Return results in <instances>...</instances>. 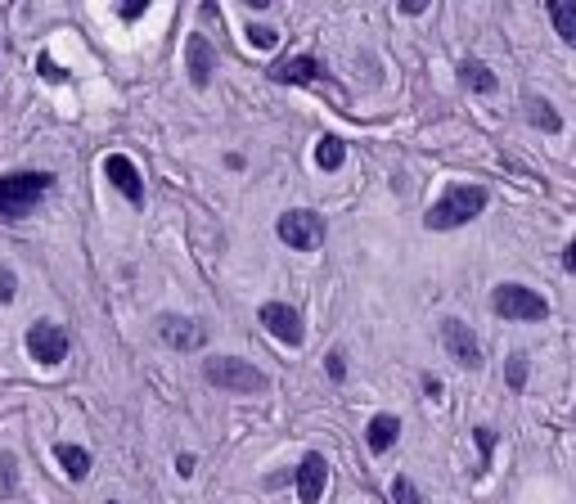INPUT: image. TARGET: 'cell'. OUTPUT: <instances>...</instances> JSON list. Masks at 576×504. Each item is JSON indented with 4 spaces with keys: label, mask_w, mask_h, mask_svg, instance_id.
Masks as SVG:
<instances>
[{
    "label": "cell",
    "mask_w": 576,
    "mask_h": 504,
    "mask_svg": "<svg viewBox=\"0 0 576 504\" xmlns=\"http://www.w3.org/2000/svg\"><path fill=\"white\" fill-rule=\"evenodd\" d=\"M486 203H491V194H486L482 185H446V194L428 207L423 225H428V230H459V225L477 221V216L486 212Z\"/></svg>",
    "instance_id": "6da1fadb"
},
{
    "label": "cell",
    "mask_w": 576,
    "mask_h": 504,
    "mask_svg": "<svg viewBox=\"0 0 576 504\" xmlns=\"http://www.w3.org/2000/svg\"><path fill=\"white\" fill-rule=\"evenodd\" d=\"M50 189H54L50 171H14V176H0V221L32 216V207L41 203Z\"/></svg>",
    "instance_id": "7a4b0ae2"
},
{
    "label": "cell",
    "mask_w": 576,
    "mask_h": 504,
    "mask_svg": "<svg viewBox=\"0 0 576 504\" xmlns=\"http://www.w3.org/2000/svg\"><path fill=\"white\" fill-rule=\"evenodd\" d=\"M203 378L212 387H221V392H230V396H257V392L270 387V378L261 374L252 360H239V356H207Z\"/></svg>",
    "instance_id": "3957f363"
},
{
    "label": "cell",
    "mask_w": 576,
    "mask_h": 504,
    "mask_svg": "<svg viewBox=\"0 0 576 504\" xmlns=\"http://www.w3.org/2000/svg\"><path fill=\"white\" fill-rule=\"evenodd\" d=\"M491 311L504 315V320L531 324V320H545V315H549V302L536 293V288H527V284H495Z\"/></svg>",
    "instance_id": "277c9868"
},
{
    "label": "cell",
    "mask_w": 576,
    "mask_h": 504,
    "mask_svg": "<svg viewBox=\"0 0 576 504\" xmlns=\"http://www.w3.org/2000/svg\"><path fill=\"white\" fill-rule=\"evenodd\" d=\"M275 234L293 252H315L324 243V216L311 212V207H293V212H284L275 221Z\"/></svg>",
    "instance_id": "5b68a950"
},
{
    "label": "cell",
    "mask_w": 576,
    "mask_h": 504,
    "mask_svg": "<svg viewBox=\"0 0 576 504\" xmlns=\"http://www.w3.org/2000/svg\"><path fill=\"white\" fill-rule=\"evenodd\" d=\"M441 347H446V356L455 360L459 369H482V342H477L473 329H468L464 320H455V315L441 320Z\"/></svg>",
    "instance_id": "8992f818"
},
{
    "label": "cell",
    "mask_w": 576,
    "mask_h": 504,
    "mask_svg": "<svg viewBox=\"0 0 576 504\" xmlns=\"http://www.w3.org/2000/svg\"><path fill=\"white\" fill-rule=\"evenodd\" d=\"M27 356H32L36 365H59V360L68 356V333L54 320H36L32 329H27Z\"/></svg>",
    "instance_id": "52a82bcc"
},
{
    "label": "cell",
    "mask_w": 576,
    "mask_h": 504,
    "mask_svg": "<svg viewBox=\"0 0 576 504\" xmlns=\"http://www.w3.org/2000/svg\"><path fill=\"white\" fill-rule=\"evenodd\" d=\"M257 320L266 324V333H270L275 342H284V347H302V342H306L302 315H297L288 302H266V306L257 311Z\"/></svg>",
    "instance_id": "ba28073f"
},
{
    "label": "cell",
    "mask_w": 576,
    "mask_h": 504,
    "mask_svg": "<svg viewBox=\"0 0 576 504\" xmlns=\"http://www.w3.org/2000/svg\"><path fill=\"white\" fill-rule=\"evenodd\" d=\"M158 338L167 342L171 351H198V347H207V324L167 311V315H158Z\"/></svg>",
    "instance_id": "9c48e42d"
},
{
    "label": "cell",
    "mask_w": 576,
    "mask_h": 504,
    "mask_svg": "<svg viewBox=\"0 0 576 504\" xmlns=\"http://www.w3.org/2000/svg\"><path fill=\"white\" fill-rule=\"evenodd\" d=\"M104 176L113 180L117 194H126L131 207H144V180H140V167H135L126 153H108L104 158Z\"/></svg>",
    "instance_id": "30bf717a"
},
{
    "label": "cell",
    "mask_w": 576,
    "mask_h": 504,
    "mask_svg": "<svg viewBox=\"0 0 576 504\" xmlns=\"http://www.w3.org/2000/svg\"><path fill=\"white\" fill-rule=\"evenodd\" d=\"M324 486H329V459H324L320 450H311V455H302V464H297V500L320 504Z\"/></svg>",
    "instance_id": "8fae6325"
},
{
    "label": "cell",
    "mask_w": 576,
    "mask_h": 504,
    "mask_svg": "<svg viewBox=\"0 0 576 504\" xmlns=\"http://www.w3.org/2000/svg\"><path fill=\"white\" fill-rule=\"evenodd\" d=\"M266 77L279 81V86H306V81H320V77H324V63L311 59V54H293V59L270 63Z\"/></svg>",
    "instance_id": "7c38bea8"
},
{
    "label": "cell",
    "mask_w": 576,
    "mask_h": 504,
    "mask_svg": "<svg viewBox=\"0 0 576 504\" xmlns=\"http://www.w3.org/2000/svg\"><path fill=\"white\" fill-rule=\"evenodd\" d=\"M185 68H189V81H194L198 90L203 86H212V72H216V50H212V41H207L203 32H194L185 41Z\"/></svg>",
    "instance_id": "4fadbf2b"
},
{
    "label": "cell",
    "mask_w": 576,
    "mask_h": 504,
    "mask_svg": "<svg viewBox=\"0 0 576 504\" xmlns=\"http://www.w3.org/2000/svg\"><path fill=\"white\" fill-rule=\"evenodd\" d=\"M396 437H401V419H396V414H374V419H369L365 441L374 455H387V450L396 446Z\"/></svg>",
    "instance_id": "5bb4252c"
},
{
    "label": "cell",
    "mask_w": 576,
    "mask_h": 504,
    "mask_svg": "<svg viewBox=\"0 0 576 504\" xmlns=\"http://www.w3.org/2000/svg\"><path fill=\"white\" fill-rule=\"evenodd\" d=\"M459 81H464L473 95H495V86H500V77H495L482 59H464V63H459Z\"/></svg>",
    "instance_id": "9a60e30c"
},
{
    "label": "cell",
    "mask_w": 576,
    "mask_h": 504,
    "mask_svg": "<svg viewBox=\"0 0 576 504\" xmlns=\"http://www.w3.org/2000/svg\"><path fill=\"white\" fill-rule=\"evenodd\" d=\"M54 459L63 464V473H68L72 482H81V477L90 473V450H86V446H72V441H59V446H54Z\"/></svg>",
    "instance_id": "2e32d148"
},
{
    "label": "cell",
    "mask_w": 576,
    "mask_h": 504,
    "mask_svg": "<svg viewBox=\"0 0 576 504\" xmlns=\"http://www.w3.org/2000/svg\"><path fill=\"white\" fill-rule=\"evenodd\" d=\"M342 162H347V144H342L338 135H320V144H315V167H320V171H338Z\"/></svg>",
    "instance_id": "e0dca14e"
},
{
    "label": "cell",
    "mask_w": 576,
    "mask_h": 504,
    "mask_svg": "<svg viewBox=\"0 0 576 504\" xmlns=\"http://www.w3.org/2000/svg\"><path fill=\"white\" fill-rule=\"evenodd\" d=\"M527 122L540 126L545 135H558V131H563V117L554 113V104H549V99H527Z\"/></svg>",
    "instance_id": "ac0fdd59"
},
{
    "label": "cell",
    "mask_w": 576,
    "mask_h": 504,
    "mask_svg": "<svg viewBox=\"0 0 576 504\" xmlns=\"http://www.w3.org/2000/svg\"><path fill=\"white\" fill-rule=\"evenodd\" d=\"M549 18H554V32L563 36L567 45H576V0H554Z\"/></svg>",
    "instance_id": "d6986e66"
},
{
    "label": "cell",
    "mask_w": 576,
    "mask_h": 504,
    "mask_svg": "<svg viewBox=\"0 0 576 504\" xmlns=\"http://www.w3.org/2000/svg\"><path fill=\"white\" fill-rule=\"evenodd\" d=\"M504 383H509L513 392L527 387V351H513V356H509V365H504Z\"/></svg>",
    "instance_id": "ffe728a7"
},
{
    "label": "cell",
    "mask_w": 576,
    "mask_h": 504,
    "mask_svg": "<svg viewBox=\"0 0 576 504\" xmlns=\"http://www.w3.org/2000/svg\"><path fill=\"white\" fill-rule=\"evenodd\" d=\"M473 441H477V450H482V459H477V473H486L491 468V450H495V428H473Z\"/></svg>",
    "instance_id": "44dd1931"
},
{
    "label": "cell",
    "mask_w": 576,
    "mask_h": 504,
    "mask_svg": "<svg viewBox=\"0 0 576 504\" xmlns=\"http://www.w3.org/2000/svg\"><path fill=\"white\" fill-rule=\"evenodd\" d=\"M392 504H423L419 486H414L410 477H392Z\"/></svg>",
    "instance_id": "7402d4cb"
},
{
    "label": "cell",
    "mask_w": 576,
    "mask_h": 504,
    "mask_svg": "<svg viewBox=\"0 0 576 504\" xmlns=\"http://www.w3.org/2000/svg\"><path fill=\"white\" fill-rule=\"evenodd\" d=\"M248 45H257V50H275L279 32H275V27H266V23H257V27H248Z\"/></svg>",
    "instance_id": "603a6c76"
},
{
    "label": "cell",
    "mask_w": 576,
    "mask_h": 504,
    "mask_svg": "<svg viewBox=\"0 0 576 504\" xmlns=\"http://www.w3.org/2000/svg\"><path fill=\"white\" fill-rule=\"evenodd\" d=\"M324 369H329V378H333V383H342V378H347V351H342V347H333L329 356H324Z\"/></svg>",
    "instance_id": "cb8c5ba5"
},
{
    "label": "cell",
    "mask_w": 576,
    "mask_h": 504,
    "mask_svg": "<svg viewBox=\"0 0 576 504\" xmlns=\"http://www.w3.org/2000/svg\"><path fill=\"white\" fill-rule=\"evenodd\" d=\"M36 68H41V77H45V81H68V72H63L59 63L50 59V54H41V59H36Z\"/></svg>",
    "instance_id": "d4e9b609"
},
{
    "label": "cell",
    "mask_w": 576,
    "mask_h": 504,
    "mask_svg": "<svg viewBox=\"0 0 576 504\" xmlns=\"http://www.w3.org/2000/svg\"><path fill=\"white\" fill-rule=\"evenodd\" d=\"M14 293H18L14 275H9V270H5V266H0V302H14Z\"/></svg>",
    "instance_id": "484cf974"
},
{
    "label": "cell",
    "mask_w": 576,
    "mask_h": 504,
    "mask_svg": "<svg viewBox=\"0 0 576 504\" xmlns=\"http://www.w3.org/2000/svg\"><path fill=\"white\" fill-rule=\"evenodd\" d=\"M563 270H567V275H576V239L563 248Z\"/></svg>",
    "instance_id": "4316f807"
},
{
    "label": "cell",
    "mask_w": 576,
    "mask_h": 504,
    "mask_svg": "<svg viewBox=\"0 0 576 504\" xmlns=\"http://www.w3.org/2000/svg\"><path fill=\"white\" fill-rule=\"evenodd\" d=\"M423 392H428V401H437V396H441V378L423 374Z\"/></svg>",
    "instance_id": "83f0119b"
},
{
    "label": "cell",
    "mask_w": 576,
    "mask_h": 504,
    "mask_svg": "<svg viewBox=\"0 0 576 504\" xmlns=\"http://www.w3.org/2000/svg\"><path fill=\"white\" fill-rule=\"evenodd\" d=\"M144 9H149V5H144V0H140V5H122V9H117V14H122V18H126V23H135V18H140V14H144Z\"/></svg>",
    "instance_id": "f1b7e54d"
},
{
    "label": "cell",
    "mask_w": 576,
    "mask_h": 504,
    "mask_svg": "<svg viewBox=\"0 0 576 504\" xmlns=\"http://www.w3.org/2000/svg\"><path fill=\"white\" fill-rule=\"evenodd\" d=\"M176 473L180 477H194V455H176Z\"/></svg>",
    "instance_id": "f546056e"
}]
</instances>
